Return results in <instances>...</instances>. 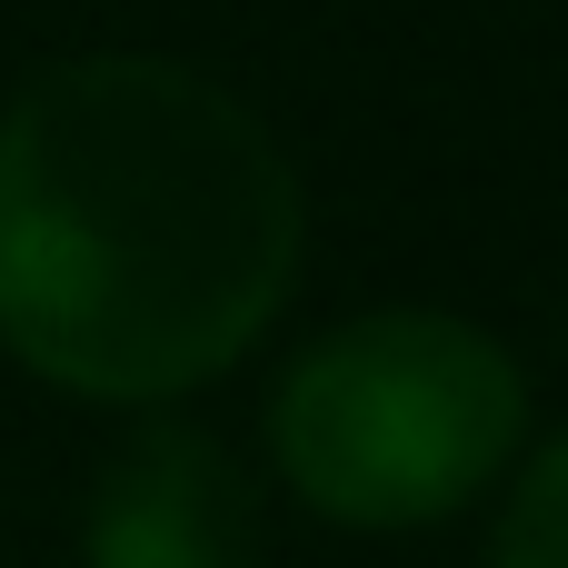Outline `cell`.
Masks as SVG:
<instances>
[{"mask_svg":"<svg viewBox=\"0 0 568 568\" xmlns=\"http://www.w3.org/2000/svg\"><path fill=\"white\" fill-rule=\"evenodd\" d=\"M300 280L290 150L190 60H50L0 110V349L110 409L220 379Z\"/></svg>","mask_w":568,"mask_h":568,"instance_id":"6da1fadb","label":"cell"},{"mask_svg":"<svg viewBox=\"0 0 568 568\" xmlns=\"http://www.w3.org/2000/svg\"><path fill=\"white\" fill-rule=\"evenodd\" d=\"M529 429L519 359L459 310H369L310 339L270 399V459L339 529H429L469 509Z\"/></svg>","mask_w":568,"mask_h":568,"instance_id":"7a4b0ae2","label":"cell"},{"mask_svg":"<svg viewBox=\"0 0 568 568\" xmlns=\"http://www.w3.org/2000/svg\"><path fill=\"white\" fill-rule=\"evenodd\" d=\"M80 568H260V509L220 439L140 429L80 509Z\"/></svg>","mask_w":568,"mask_h":568,"instance_id":"3957f363","label":"cell"},{"mask_svg":"<svg viewBox=\"0 0 568 568\" xmlns=\"http://www.w3.org/2000/svg\"><path fill=\"white\" fill-rule=\"evenodd\" d=\"M489 568H568V439H549L499 519V549Z\"/></svg>","mask_w":568,"mask_h":568,"instance_id":"277c9868","label":"cell"}]
</instances>
